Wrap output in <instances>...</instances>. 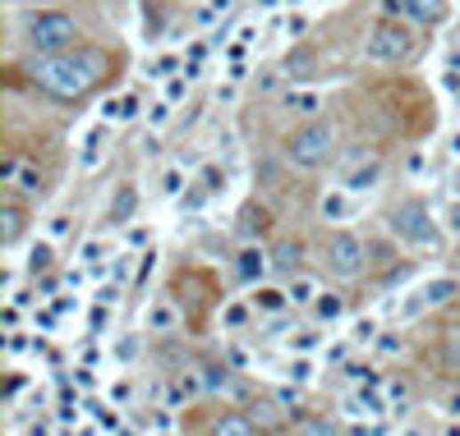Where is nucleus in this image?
Wrapping results in <instances>:
<instances>
[{
    "instance_id": "nucleus-1",
    "label": "nucleus",
    "mask_w": 460,
    "mask_h": 436,
    "mask_svg": "<svg viewBox=\"0 0 460 436\" xmlns=\"http://www.w3.org/2000/svg\"><path fill=\"white\" fill-rule=\"evenodd\" d=\"M106 69L101 51H74V56H42L33 60V83L61 101H78Z\"/></svg>"
},
{
    "instance_id": "nucleus-2",
    "label": "nucleus",
    "mask_w": 460,
    "mask_h": 436,
    "mask_svg": "<svg viewBox=\"0 0 460 436\" xmlns=\"http://www.w3.org/2000/svg\"><path fill=\"white\" fill-rule=\"evenodd\" d=\"M332 152H336V129H332L327 120H304V124L286 139V161H290V166H300V170L327 166Z\"/></svg>"
},
{
    "instance_id": "nucleus-3",
    "label": "nucleus",
    "mask_w": 460,
    "mask_h": 436,
    "mask_svg": "<svg viewBox=\"0 0 460 436\" xmlns=\"http://www.w3.org/2000/svg\"><path fill=\"white\" fill-rule=\"evenodd\" d=\"M78 42L74 19L61 10H37L28 14V46L42 51V56H69V46Z\"/></svg>"
},
{
    "instance_id": "nucleus-4",
    "label": "nucleus",
    "mask_w": 460,
    "mask_h": 436,
    "mask_svg": "<svg viewBox=\"0 0 460 436\" xmlns=\"http://www.w3.org/2000/svg\"><path fill=\"white\" fill-rule=\"evenodd\" d=\"M410 51H415V33L396 19H377L368 28V37H364V56L373 65H400Z\"/></svg>"
},
{
    "instance_id": "nucleus-5",
    "label": "nucleus",
    "mask_w": 460,
    "mask_h": 436,
    "mask_svg": "<svg viewBox=\"0 0 460 436\" xmlns=\"http://www.w3.org/2000/svg\"><path fill=\"white\" fill-rule=\"evenodd\" d=\"M364 239H355V234H332V243H327V266H332V276H359L364 271Z\"/></svg>"
},
{
    "instance_id": "nucleus-6",
    "label": "nucleus",
    "mask_w": 460,
    "mask_h": 436,
    "mask_svg": "<svg viewBox=\"0 0 460 436\" xmlns=\"http://www.w3.org/2000/svg\"><path fill=\"white\" fill-rule=\"evenodd\" d=\"M391 230H396L405 243H432V239H438V230H432V221H428L424 207H400L396 221H391Z\"/></svg>"
},
{
    "instance_id": "nucleus-7",
    "label": "nucleus",
    "mask_w": 460,
    "mask_h": 436,
    "mask_svg": "<svg viewBox=\"0 0 460 436\" xmlns=\"http://www.w3.org/2000/svg\"><path fill=\"white\" fill-rule=\"evenodd\" d=\"M456 294V281H428L410 304H400V317H419L424 308H438V304H447V298Z\"/></svg>"
},
{
    "instance_id": "nucleus-8",
    "label": "nucleus",
    "mask_w": 460,
    "mask_h": 436,
    "mask_svg": "<svg viewBox=\"0 0 460 436\" xmlns=\"http://www.w3.org/2000/svg\"><path fill=\"white\" fill-rule=\"evenodd\" d=\"M286 106H290L295 115H309V120H313V115L322 111V106H327V97H322L318 88H300V92H290V97H286Z\"/></svg>"
},
{
    "instance_id": "nucleus-9",
    "label": "nucleus",
    "mask_w": 460,
    "mask_h": 436,
    "mask_svg": "<svg viewBox=\"0 0 460 436\" xmlns=\"http://www.w3.org/2000/svg\"><path fill=\"white\" fill-rule=\"evenodd\" d=\"M133 211H139V194H133V184H120V194L106 216H111V226H125V221H133Z\"/></svg>"
},
{
    "instance_id": "nucleus-10",
    "label": "nucleus",
    "mask_w": 460,
    "mask_h": 436,
    "mask_svg": "<svg viewBox=\"0 0 460 436\" xmlns=\"http://www.w3.org/2000/svg\"><path fill=\"white\" fill-rule=\"evenodd\" d=\"M235 271H239V281H258L262 271H267V253L262 249H239V258H235Z\"/></svg>"
},
{
    "instance_id": "nucleus-11",
    "label": "nucleus",
    "mask_w": 460,
    "mask_h": 436,
    "mask_svg": "<svg viewBox=\"0 0 460 436\" xmlns=\"http://www.w3.org/2000/svg\"><path fill=\"white\" fill-rule=\"evenodd\" d=\"M207 391V381L198 372H189V377H175V386H171V404H189V400H198Z\"/></svg>"
},
{
    "instance_id": "nucleus-12",
    "label": "nucleus",
    "mask_w": 460,
    "mask_h": 436,
    "mask_svg": "<svg viewBox=\"0 0 460 436\" xmlns=\"http://www.w3.org/2000/svg\"><path fill=\"white\" fill-rule=\"evenodd\" d=\"M383 179V161H368V166H359V170H350V179H345V188L350 194H368V188Z\"/></svg>"
},
{
    "instance_id": "nucleus-13",
    "label": "nucleus",
    "mask_w": 460,
    "mask_h": 436,
    "mask_svg": "<svg viewBox=\"0 0 460 436\" xmlns=\"http://www.w3.org/2000/svg\"><path fill=\"white\" fill-rule=\"evenodd\" d=\"M101 156H106V129L97 124V129L88 133V139H84V161H78V166H84V170H97V166H101Z\"/></svg>"
},
{
    "instance_id": "nucleus-14",
    "label": "nucleus",
    "mask_w": 460,
    "mask_h": 436,
    "mask_svg": "<svg viewBox=\"0 0 460 436\" xmlns=\"http://www.w3.org/2000/svg\"><path fill=\"white\" fill-rule=\"evenodd\" d=\"M10 184L19 188V194H28V198H33V194H37V198L46 194V179H42V170L23 166V161H19V170H14V179H10Z\"/></svg>"
},
{
    "instance_id": "nucleus-15",
    "label": "nucleus",
    "mask_w": 460,
    "mask_h": 436,
    "mask_svg": "<svg viewBox=\"0 0 460 436\" xmlns=\"http://www.w3.org/2000/svg\"><path fill=\"white\" fill-rule=\"evenodd\" d=\"M300 253H304V243H300V239H281V243H277V253H272V266L295 271V266H300Z\"/></svg>"
},
{
    "instance_id": "nucleus-16",
    "label": "nucleus",
    "mask_w": 460,
    "mask_h": 436,
    "mask_svg": "<svg viewBox=\"0 0 460 436\" xmlns=\"http://www.w3.org/2000/svg\"><path fill=\"white\" fill-rule=\"evenodd\" d=\"M405 10H410L419 23H438L447 14V0H405Z\"/></svg>"
},
{
    "instance_id": "nucleus-17",
    "label": "nucleus",
    "mask_w": 460,
    "mask_h": 436,
    "mask_svg": "<svg viewBox=\"0 0 460 436\" xmlns=\"http://www.w3.org/2000/svg\"><path fill=\"white\" fill-rule=\"evenodd\" d=\"M212 436H254V418H239V414H226L222 423L212 427Z\"/></svg>"
},
{
    "instance_id": "nucleus-18",
    "label": "nucleus",
    "mask_w": 460,
    "mask_h": 436,
    "mask_svg": "<svg viewBox=\"0 0 460 436\" xmlns=\"http://www.w3.org/2000/svg\"><path fill=\"white\" fill-rule=\"evenodd\" d=\"M286 304H290V294H281V289H267V285L254 294V308H262V313H281Z\"/></svg>"
},
{
    "instance_id": "nucleus-19",
    "label": "nucleus",
    "mask_w": 460,
    "mask_h": 436,
    "mask_svg": "<svg viewBox=\"0 0 460 436\" xmlns=\"http://www.w3.org/2000/svg\"><path fill=\"white\" fill-rule=\"evenodd\" d=\"M0 221H5L0 239H5V243H19V234H23V211H19V207H5V211H0Z\"/></svg>"
},
{
    "instance_id": "nucleus-20",
    "label": "nucleus",
    "mask_w": 460,
    "mask_h": 436,
    "mask_svg": "<svg viewBox=\"0 0 460 436\" xmlns=\"http://www.w3.org/2000/svg\"><path fill=\"white\" fill-rule=\"evenodd\" d=\"M290 304H313V294H318V281L313 276H300V281H290Z\"/></svg>"
},
{
    "instance_id": "nucleus-21",
    "label": "nucleus",
    "mask_w": 460,
    "mask_h": 436,
    "mask_svg": "<svg viewBox=\"0 0 460 436\" xmlns=\"http://www.w3.org/2000/svg\"><path fill=\"white\" fill-rule=\"evenodd\" d=\"M139 111V97H120V101H106V120H129Z\"/></svg>"
},
{
    "instance_id": "nucleus-22",
    "label": "nucleus",
    "mask_w": 460,
    "mask_h": 436,
    "mask_svg": "<svg viewBox=\"0 0 460 436\" xmlns=\"http://www.w3.org/2000/svg\"><path fill=\"white\" fill-rule=\"evenodd\" d=\"M322 216H327V221H345V216H350V202H345L341 194H327V198H322Z\"/></svg>"
},
{
    "instance_id": "nucleus-23",
    "label": "nucleus",
    "mask_w": 460,
    "mask_h": 436,
    "mask_svg": "<svg viewBox=\"0 0 460 436\" xmlns=\"http://www.w3.org/2000/svg\"><path fill=\"white\" fill-rule=\"evenodd\" d=\"M249 418H254L258 427H272V423H277L281 414H277V404H272V400H258V404L249 408Z\"/></svg>"
},
{
    "instance_id": "nucleus-24",
    "label": "nucleus",
    "mask_w": 460,
    "mask_h": 436,
    "mask_svg": "<svg viewBox=\"0 0 460 436\" xmlns=\"http://www.w3.org/2000/svg\"><path fill=\"white\" fill-rule=\"evenodd\" d=\"M341 313H345V298H341V294H327V298H318V317H322V321H336Z\"/></svg>"
},
{
    "instance_id": "nucleus-25",
    "label": "nucleus",
    "mask_w": 460,
    "mask_h": 436,
    "mask_svg": "<svg viewBox=\"0 0 460 436\" xmlns=\"http://www.w3.org/2000/svg\"><path fill=\"white\" fill-rule=\"evenodd\" d=\"M442 359H447L451 368H460V326H451V331L442 336Z\"/></svg>"
},
{
    "instance_id": "nucleus-26",
    "label": "nucleus",
    "mask_w": 460,
    "mask_h": 436,
    "mask_svg": "<svg viewBox=\"0 0 460 436\" xmlns=\"http://www.w3.org/2000/svg\"><path fill=\"white\" fill-rule=\"evenodd\" d=\"M148 326H152V331H171V326H175V308L157 304V308L148 313Z\"/></svg>"
},
{
    "instance_id": "nucleus-27",
    "label": "nucleus",
    "mask_w": 460,
    "mask_h": 436,
    "mask_svg": "<svg viewBox=\"0 0 460 436\" xmlns=\"http://www.w3.org/2000/svg\"><path fill=\"white\" fill-rule=\"evenodd\" d=\"M295 436H336V427H332L327 418H304Z\"/></svg>"
},
{
    "instance_id": "nucleus-28",
    "label": "nucleus",
    "mask_w": 460,
    "mask_h": 436,
    "mask_svg": "<svg viewBox=\"0 0 460 436\" xmlns=\"http://www.w3.org/2000/svg\"><path fill=\"white\" fill-rule=\"evenodd\" d=\"M309 65H313V56H309V51H300V56H290V60H286L290 78H309Z\"/></svg>"
},
{
    "instance_id": "nucleus-29",
    "label": "nucleus",
    "mask_w": 460,
    "mask_h": 436,
    "mask_svg": "<svg viewBox=\"0 0 460 436\" xmlns=\"http://www.w3.org/2000/svg\"><path fill=\"white\" fill-rule=\"evenodd\" d=\"M226 10H230V0H207V5L198 10V23H212L216 14H226Z\"/></svg>"
},
{
    "instance_id": "nucleus-30",
    "label": "nucleus",
    "mask_w": 460,
    "mask_h": 436,
    "mask_svg": "<svg viewBox=\"0 0 460 436\" xmlns=\"http://www.w3.org/2000/svg\"><path fill=\"white\" fill-rule=\"evenodd\" d=\"M203 381H207V391H216V386H226L230 377H226V368L216 372V363H207V368H203Z\"/></svg>"
},
{
    "instance_id": "nucleus-31",
    "label": "nucleus",
    "mask_w": 460,
    "mask_h": 436,
    "mask_svg": "<svg viewBox=\"0 0 460 436\" xmlns=\"http://www.w3.org/2000/svg\"><path fill=\"white\" fill-rule=\"evenodd\" d=\"M33 271H46L51 266V249H46V243H37V249H33V262H28Z\"/></svg>"
},
{
    "instance_id": "nucleus-32",
    "label": "nucleus",
    "mask_w": 460,
    "mask_h": 436,
    "mask_svg": "<svg viewBox=\"0 0 460 436\" xmlns=\"http://www.w3.org/2000/svg\"><path fill=\"white\" fill-rule=\"evenodd\" d=\"M442 414H447V418H460V391L442 400Z\"/></svg>"
},
{
    "instance_id": "nucleus-33",
    "label": "nucleus",
    "mask_w": 460,
    "mask_h": 436,
    "mask_svg": "<svg viewBox=\"0 0 460 436\" xmlns=\"http://www.w3.org/2000/svg\"><path fill=\"white\" fill-rule=\"evenodd\" d=\"M373 336H377L373 321H359V326H355V340H373Z\"/></svg>"
},
{
    "instance_id": "nucleus-34",
    "label": "nucleus",
    "mask_w": 460,
    "mask_h": 436,
    "mask_svg": "<svg viewBox=\"0 0 460 436\" xmlns=\"http://www.w3.org/2000/svg\"><path fill=\"white\" fill-rule=\"evenodd\" d=\"M171 120V106H152V124H166Z\"/></svg>"
},
{
    "instance_id": "nucleus-35",
    "label": "nucleus",
    "mask_w": 460,
    "mask_h": 436,
    "mask_svg": "<svg viewBox=\"0 0 460 436\" xmlns=\"http://www.w3.org/2000/svg\"><path fill=\"white\" fill-rule=\"evenodd\" d=\"M377 345H383V353H396V349H400V340H396V336H383Z\"/></svg>"
},
{
    "instance_id": "nucleus-36",
    "label": "nucleus",
    "mask_w": 460,
    "mask_h": 436,
    "mask_svg": "<svg viewBox=\"0 0 460 436\" xmlns=\"http://www.w3.org/2000/svg\"><path fill=\"white\" fill-rule=\"evenodd\" d=\"M447 221H451V230H460V202H456V207L447 211Z\"/></svg>"
}]
</instances>
